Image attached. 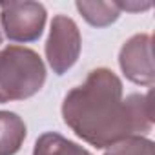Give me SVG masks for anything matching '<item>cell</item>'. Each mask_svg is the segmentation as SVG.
Instances as JSON below:
<instances>
[{"label": "cell", "instance_id": "8992f818", "mask_svg": "<svg viewBox=\"0 0 155 155\" xmlns=\"http://www.w3.org/2000/svg\"><path fill=\"white\" fill-rule=\"evenodd\" d=\"M26 139L24 120L11 111H0V155H15Z\"/></svg>", "mask_w": 155, "mask_h": 155}, {"label": "cell", "instance_id": "5b68a950", "mask_svg": "<svg viewBox=\"0 0 155 155\" xmlns=\"http://www.w3.org/2000/svg\"><path fill=\"white\" fill-rule=\"evenodd\" d=\"M124 75L135 84H153V62H151V37L135 35L120 49L119 57Z\"/></svg>", "mask_w": 155, "mask_h": 155}, {"label": "cell", "instance_id": "52a82bcc", "mask_svg": "<svg viewBox=\"0 0 155 155\" xmlns=\"http://www.w3.org/2000/svg\"><path fill=\"white\" fill-rule=\"evenodd\" d=\"M33 155H91V153L55 131H48L38 137Z\"/></svg>", "mask_w": 155, "mask_h": 155}, {"label": "cell", "instance_id": "9c48e42d", "mask_svg": "<svg viewBox=\"0 0 155 155\" xmlns=\"http://www.w3.org/2000/svg\"><path fill=\"white\" fill-rule=\"evenodd\" d=\"M104 155H155V146L150 139L142 137H128L113 146Z\"/></svg>", "mask_w": 155, "mask_h": 155}, {"label": "cell", "instance_id": "6da1fadb", "mask_svg": "<svg viewBox=\"0 0 155 155\" xmlns=\"http://www.w3.org/2000/svg\"><path fill=\"white\" fill-rule=\"evenodd\" d=\"M64 122L82 140L106 148L151 128V93L122 97V82L110 69H93L62 102Z\"/></svg>", "mask_w": 155, "mask_h": 155}, {"label": "cell", "instance_id": "ba28073f", "mask_svg": "<svg viewBox=\"0 0 155 155\" xmlns=\"http://www.w3.org/2000/svg\"><path fill=\"white\" fill-rule=\"evenodd\" d=\"M77 9L91 26L97 28L110 26L120 13L117 2H77Z\"/></svg>", "mask_w": 155, "mask_h": 155}, {"label": "cell", "instance_id": "3957f363", "mask_svg": "<svg viewBox=\"0 0 155 155\" xmlns=\"http://www.w3.org/2000/svg\"><path fill=\"white\" fill-rule=\"evenodd\" d=\"M4 31L13 42H33L42 35L46 9L38 2H0Z\"/></svg>", "mask_w": 155, "mask_h": 155}, {"label": "cell", "instance_id": "277c9868", "mask_svg": "<svg viewBox=\"0 0 155 155\" xmlns=\"http://www.w3.org/2000/svg\"><path fill=\"white\" fill-rule=\"evenodd\" d=\"M81 33L77 24L66 17L57 15L51 22L49 38L46 42V58L57 75L66 73L79 58Z\"/></svg>", "mask_w": 155, "mask_h": 155}, {"label": "cell", "instance_id": "7a4b0ae2", "mask_svg": "<svg viewBox=\"0 0 155 155\" xmlns=\"http://www.w3.org/2000/svg\"><path fill=\"white\" fill-rule=\"evenodd\" d=\"M44 82L46 68L33 49L22 46L0 49V102L29 99Z\"/></svg>", "mask_w": 155, "mask_h": 155}, {"label": "cell", "instance_id": "30bf717a", "mask_svg": "<svg viewBox=\"0 0 155 155\" xmlns=\"http://www.w3.org/2000/svg\"><path fill=\"white\" fill-rule=\"evenodd\" d=\"M0 40H2V37H0Z\"/></svg>", "mask_w": 155, "mask_h": 155}]
</instances>
